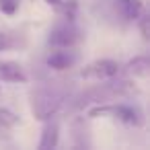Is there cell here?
I'll list each match as a JSON object with an SVG mask.
<instances>
[{"instance_id": "obj_1", "label": "cell", "mask_w": 150, "mask_h": 150, "mask_svg": "<svg viewBox=\"0 0 150 150\" xmlns=\"http://www.w3.org/2000/svg\"><path fill=\"white\" fill-rule=\"evenodd\" d=\"M64 93L58 91L56 86H39L31 93V111L35 115V119L39 121H45V119H52L62 103H64Z\"/></svg>"}, {"instance_id": "obj_2", "label": "cell", "mask_w": 150, "mask_h": 150, "mask_svg": "<svg viewBox=\"0 0 150 150\" xmlns=\"http://www.w3.org/2000/svg\"><path fill=\"white\" fill-rule=\"evenodd\" d=\"M88 117H111L127 125H142V113L129 105H97L88 109Z\"/></svg>"}, {"instance_id": "obj_3", "label": "cell", "mask_w": 150, "mask_h": 150, "mask_svg": "<svg viewBox=\"0 0 150 150\" xmlns=\"http://www.w3.org/2000/svg\"><path fill=\"white\" fill-rule=\"evenodd\" d=\"M119 64L115 60H95L80 70V78L84 80H107L117 76Z\"/></svg>"}, {"instance_id": "obj_4", "label": "cell", "mask_w": 150, "mask_h": 150, "mask_svg": "<svg viewBox=\"0 0 150 150\" xmlns=\"http://www.w3.org/2000/svg\"><path fill=\"white\" fill-rule=\"evenodd\" d=\"M80 39H82L80 31H78L74 25L66 23V25H58L56 29H52L47 41H50V45H54V47H70V50H72Z\"/></svg>"}, {"instance_id": "obj_5", "label": "cell", "mask_w": 150, "mask_h": 150, "mask_svg": "<svg viewBox=\"0 0 150 150\" xmlns=\"http://www.w3.org/2000/svg\"><path fill=\"white\" fill-rule=\"evenodd\" d=\"M0 80H2V82H11V84H25L29 78H27L25 68L19 62L0 60Z\"/></svg>"}, {"instance_id": "obj_6", "label": "cell", "mask_w": 150, "mask_h": 150, "mask_svg": "<svg viewBox=\"0 0 150 150\" xmlns=\"http://www.w3.org/2000/svg\"><path fill=\"white\" fill-rule=\"evenodd\" d=\"M78 56L74 52H70V47H56V52H52L47 56V66L54 70H68L76 64Z\"/></svg>"}, {"instance_id": "obj_7", "label": "cell", "mask_w": 150, "mask_h": 150, "mask_svg": "<svg viewBox=\"0 0 150 150\" xmlns=\"http://www.w3.org/2000/svg\"><path fill=\"white\" fill-rule=\"evenodd\" d=\"M58 142H60V123L56 119L54 121L50 119L41 129V140H39L37 148L39 150H52V148L58 146Z\"/></svg>"}, {"instance_id": "obj_8", "label": "cell", "mask_w": 150, "mask_h": 150, "mask_svg": "<svg viewBox=\"0 0 150 150\" xmlns=\"http://www.w3.org/2000/svg\"><path fill=\"white\" fill-rule=\"evenodd\" d=\"M117 11L125 21H138V17L144 13L142 0H115Z\"/></svg>"}, {"instance_id": "obj_9", "label": "cell", "mask_w": 150, "mask_h": 150, "mask_svg": "<svg viewBox=\"0 0 150 150\" xmlns=\"http://www.w3.org/2000/svg\"><path fill=\"white\" fill-rule=\"evenodd\" d=\"M127 72L132 76H138V78H148L150 74V60L148 56H138L134 60L127 62Z\"/></svg>"}, {"instance_id": "obj_10", "label": "cell", "mask_w": 150, "mask_h": 150, "mask_svg": "<svg viewBox=\"0 0 150 150\" xmlns=\"http://www.w3.org/2000/svg\"><path fill=\"white\" fill-rule=\"evenodd\" d=\"M21 123V117L17 113H13L11 109H0V125L2 127H17Z\"/></svg>"}, {"instance_id": "obj_11", "label": "cell", "mask_w": 150, "mask_h": 150, "mask_svg": "<svg viewBox=\"0 0 150 150\" xmlns=\"http://www.w3.org/2000/svg\"><path fill=\"white\" fill-rule=\"evenodd\" d=\"M19 8V0H0V13L2 15H15Z\"/></svg>"}, {"instance_id": "obj_12", "label": "cell", "mask_w": 150, "mask_h": 150, "mask_svg": "<svg viewBox=\"0 0 150 150\" xmlns=\"http://www.w3.org/2000/svg\"><path fill=\"white\" fill-rule=\"evenodd\" d=\"M138 21H140V33H142V39L148 41V39H150V31H148V21H150V19H148V15L142 13V15L138 17Z\"/></svg>"}, {"instance_id": "obj_13", "label": "cell", "mask_w": 150, "mask_h": 150, "mask_svg": "<svg viewBox=\"0 0 150 150\" xmlns=\"http://www.w3.org/2000/svg\"><path fill=\"white\" fill-rule=\"evenodd\" d=\"M13 47V39L8 33H0V52H4V50H11Z\"/></svg>"}, {"instance_id": "obj_14", "label": "cell", "mask_w": 150, "mask_h": 150, "mask_svg": "<svg viewBox=\"0 0 150 150\" xmlns=\"http://www.w3.org/2000/svg\"><path fill=\"white\" fill-rule=\"evenodd\" d=\"M45 2H47L50 6H54V8H58V11H60V8L64 6V0H45Z\"/></svg>"}]
</instances>
